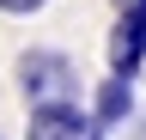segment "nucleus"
Here are the masks:
<instances>
[{
    "label": "nucleus",
    "instance_id": "obj_5",
    "mask_svg": "<svg viewBox=\"0 0 146 140\" xmlns=\"http://www.w3.org/2000/svg\"><path fill=\"white\" fill-rule=\"evenodd\" d=\"M36 6H49V0H0V12H36Z\"/></svg>",
    "mask_w": 146,
    "mask_h": 140
},
{
    "label": "nucleus",
    "instance_id": "obj_6",
    "mask_svg": "<svg viewBox=\"0 0 146 140\" xmlns=\"http://www.w3.org/2000/svg\"><path fill=\"white\" fill-rule=\"evenodd\" d=\"M116 12H146V0H116Z\"/></svg>",
    "mask_w": 146,
    "mask_h": 140
},
{
    "label": "nucleus",
    "instance_id": "obj_1",
    "mask_svg": "<svg viewBox=\"0 0 146 140\" xmlns=\"http://www.w3.org/2000/svg\"><path fill=\"white\" fill-rule=\"evenodd\" d=\"M18 92H25L31 110H43V104H73L79 67L67 55H55V49H25V55H18Z\"/></svg>",
    "mask_w": 146,
    "mask_h": 140
},
{
    "label": "nucleus",
    "instance_id": "obj_2",
    "mask_svg": "<svg viewBox=\"0 0 146 140\" xmlns=\"http://www.w3.org/2000/svg\"><path fill=\"white\" fill-rule=\"evenodd\" d=\"M25 140H104V128H98V116L79 110V104H43V110H31Z\"/></svg>",
    "mask_w": 146,
    "mask_h": 140
},
{
    "label": "nucleus",
    "instance_id": "obj_3",
    "mask_svg": "<svg viewBox=\"0 0 146 140\" xmlns=\"http://www.w3.org/2000/svg\"><path fill=\"white\" fill-rule=\"evenodd\" d=\"M140 61H146V12H122L116 31H110V73L134 79Z\"/></svg>",
    "mask_w": 146,
    "mask_h": 140
},
{
    "label": "nucleus",
    "instance_id": "obj_4",
    "mask_svg": "<svg viewBox=\"0 0 146 140\" xmlns=\"http://www.w3.org/2000/svg\"><path fill=\"white\" fill-rule=\"evenodd\" d=\"M128 110H134V85H128V79H104L98 85V110H91L98 128H122Z\"/></svg>",
    "mask_w": 146,
    "mask_h": 140
}]
</instances>
